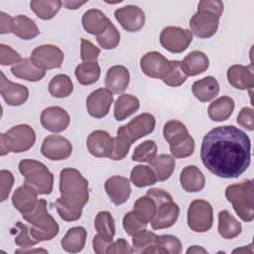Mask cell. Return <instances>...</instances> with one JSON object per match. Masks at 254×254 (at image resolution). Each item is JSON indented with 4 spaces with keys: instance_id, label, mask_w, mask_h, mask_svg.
Returning <instances> with one entry per match:
<instances>
[{
    "instance_id": "11a10c76",
    "label": "cell",
    "mask_w": 254,
    "mask_h": 254,
    "mask_svg": "<svg viewBox=\"0 0 254 254\" xmlns=\"http://www.w3.org/2000/svg\"><path fill=\"white\" fill-rule=\"evenodd\" d=\"M134 250L133 248L129 245V243L123 239V238H119L117 239L115 242H112L110 244V246L107 249L108 254H113V253H124V254H128V253H133Z\"/></svg>"
},
{
    "instance_id": "f546056e",
    "label": "cell",
    "mask_w": 254,
    "mask_h": 254,
    "mask_svg": "<svg viewBox=\"0 0 254 254\" xmlns=\"http://www.w3.org/2000/svg\"><path fill=\"white\" fill-rule=\"evenodd\" d=\"M242 231L241 223L228 210L218 213V233L224 239H233Z\"/></svg>"
},
{
    "instance_id": "6f0895ef",
    "label": "cell",
    "mask_w": 254,
    "mask_h": 254,
    "mask_svg": "<svg viewBox=\"0 0 254 254\" xmlns=\"http://www.w3.org/2000/svg\"><path fill=\"white\" fill-rule=\"evenodd\" d=\"M13 19L4 12L0 13V33L2 35L13 33Z\"/></svg>"
},
{
    "instance_id": "484cf974",
    "label": "cell",
    "mask_w": 254,
    "mask_h": 254,
    "mask_svg": "<svg viewBox=\"0 0 254 254\" xmlns=\"http://www.w3.org/2000/svg\"><path fill=\"white\" fill-rule=\"evenodd\" d=\"M192 94L201 102H208L217 96L219 83L213 76H205L196 80L191 85Z\"/></svg>"
},
{
    "instance_id": "e0dca14e",
    "label": "cell",
    "mask_w": 254,
    "mask_h": 254,
    "mask_svg": "<svg viewBox=\"0 0 254 254\" xmlns=\"http://www.w3.org/2000/svg\"><path fill=\"white\" fill-rule=\"evenodd\" d=\"M0 93L5 102L10 106H20L24 104L29 97V89L27 86L8 80L3 72H1Z\"/></svg>"
},
{
    "instance_id": "8fae6325",
    "label": "cell",
    "mask_w": 254,
    "mask_h": 254,
    "mask_svg": "<svg viewBox=\"0 0 254 254\" xmlns=\"http://www.w3.org/2000/svg\"><path fill=\"white\" fill-rule=\"evenodd\" d=\"M63 51L54 45H42L35 48L31 54L33 63L43 70L60 68L64 62Z\"/></svg>"
},
{
    "instance_id": "7402d4cb",
    "label": "cell",
    "mask_w": 254,
    "mask_h": 254,
    "mask_svg": "<svg viewBox=\"0 0 254 254\" xmlns=\"http://www.w3.org/2000/svg\"><path fill=\"white\" fill-rule=\"evenodd\" d=\"M129 70L123 65L111 66L105 76V87L111 93H122L129 85Z\"/></svg>"
},
{
    "instance_id": "cb8c5ba5",
    "label": "cell",
    "mask_w": 254,
    "mask_h": 254,
    "mask_svg": "<svg viewBox=\"0 0 254 254\" xmlns=\"http://www.w3.org/2000/svg\"><path fill=\"white\" fill-rule=\"evenodd\" d=\"M125 126L128 133L136 141L151 134L154 131L156 126V119L150 113H142L133 118Z\"/></svg>"
},
{
    "instance_id": "bcb514c9",
    "label": "cell",
    "mask_w": 254,
    "mask_h": 254,
    "mask_svg": "<svg viewBox=\"0 0 254 254\" xmlns=\"http://www.w3.org/2000/svg\"><path fill=\"white\" fill-rule=\"evenodd\" d=\"M157 235L147 229H142L135 233L132 238L133 250L137 253H145L148 248L155 245Z\"/></svg>"
},
{
    "instance_id": "ffe728a7",
    "label": "cell",
    "mask_w": 254,
    "mask_h": 254,
    "mask_svg": "<svg viewBox=\"0 0 254 254\" xmlns=\"http://www.w3.org/2000/svg\"><path fill=\"white\" fill-rule=\"evenodd\" d=\"M227 80L234 88L245 90L252 89L254 85V75L252 64L245 66L233 64L227 69Z\"/></svg>"
},
{
    "instance_id": "60d3db41",
    "label": "cell",
    "mask_w": 254,
    "mask_h": 254,
    "mask_svg": "<svg viewBox=\"0 0 254 254\" xmlns=\"http://www.w3.org/2000/svg\"><path fill=\"white\" fill-rule=\"evenodd\" d=\"M133 211L147 224L152 222L156 216L157 205L155 200L149 195L140 196L134 203Z\"/></svg>"
},
{
    "instance_id": "6da1fadb",
    "label": "cell",
    "mask_w": 254,
    "mask_h": 254,
    "mask_svg": "<svg viewBox=\"0 0 254 254\" xmlns=\"http://www.w3.org/2000/svg\"><path fill=\"white\" fill-rule=\"evenodd\" d=\"M200 159L214 176L222 179L238 178L250 165V138L233 125L215 127L202 139Z\"/></svg>"
},
{
    "instance_id": "7a4b0ae2",
    "label": "cell",
    "mask_w": 254,
    "mask_h": 254,
    "mask_svg": "<svg viewBox=\"0 0 254 254\" xmlns=\"http://www.w3.org/2000/svg\"><path fill=\"white\" fill-rule=\"evenodd\" d=\"M59 189L61 196L55 202L59 215L65 221L78 220L89 199L87 180L76 169L65 168L60 174Z\"/></svg>"
},
{
    "instance_id": "277c9868",
    "label": "cell",
    "mask_w": 254,
    "mask_h": 254,
    "mask_svg": "<svg viewBox=\"0 0 254 254\" xmlns=\"http://www.w3.org/2000/svg\"><path fill=\"white\" fill-rule=\"evenodd\" d=\"M22 216L32 225L30 233L38 242L52 240L59 233V224L48 212L46 199L40 198L35 207L31 211L22 214Z\"/></svg>"
},
{
    "instance_id": "d6a6232c",
    "label": "cell",
    "mask_w": 254,
    "mask_h": 254,
    "mask_svg": "<svg viewBox=\"0 0 254 254\" xmlns=\"http://www.w3.org/2000/svg\"><path fill=\"white\" fill-rule=\"evenodd\" d=\"M140 107L139 99L132 94L120 95L114 103V117L117 121H122L133 115Z\"/></svg>"
},
{
    "instance_id": "94428289",
    "label": "cell",
    "mask_w": 254,
    "mask_h": 254,
    "mask_svg": "<svg viewBox=\"0 0 254 254\" xmlns=\"http://www.w3.org/2000/svg\"><path fill=\"white\" fill-rule=\"evenodd\" d=\"M30 252H47V250L45 249H36V250H25V249H19V250H16L15 253H30Z\"/></svg>"
},
{
    "instance_id": "ee69618b",
    "label": "cell",
    "mask_w": 254,
    "mask_h": 254,
    "mask_svg": "<svg viewBox=\"0 0 254 254\" xmlns=\"http://www.w3.org/2000/svg\"><path fill=\"white\" fill-rule=\"evenodd\" d=\"M157 253L180 254L182 252L181 240L171 234L157 235L155 242Z\"/></svg>"
},
{
    "instance_id": "f1b7e54d",
    "label": "cell",
    "mask_w": 254,
    "mask_h": 254,
    "mask_svg": "<svg viewBox=\"0 0 254 254\" xmlns=\"http://www.w3.org/2000/svg\"><path fill=\"white\" fill-rule=\"evenodd\" d=\"M234 100L229 96H221L211 102L207 108L208 117L215 122L227 120L234 110Z\"/></svg>"
},
{
    "instance_id": "1f68e13d",
    "label": "cell",
    "mask_w": 254,
    "mask_h": 254,
    "mask_svg": "<svg viewBox=\"0 0 254 254\" xmlns=\"http://www.w3.org/2000/svg\"><path fill=\"white\" fill-rule=\"evenodd\" d=\"M135 142V140L128 133L126 126L123 125L117 130V136L113 138V150L109 159L113 161L123 160L130 149V146Z\"/></svg>"
},
{
    "instance_id": "f5cc1de1",
    "label": "cell",
    "mask_w": 254,
    "mask_h": 254,
    "mask_svg": "<svg viewBox=\"0 0 254 254\" xmlns=\"http://www.w3.org/2000/svg\"><path fill=\"white\" fill-rule=\"evenodd\" d=\"M1 201H4L9 196V193L14 185V176L10 171L1 170Z\"/></svg>"
},
{
    "instance_id": "7c38bea8",
    "label": "cell",
    "mask_w": 254,
    "mask_h": 254,
    "mask_svg": "<svg viewBox=\"0 0 254 254\" xmlns=\"http://www.w3.org/2000/svg\"><path fill=\"white\" fill-rule=\"evenodd\" d=\"M41 153L49 160L63 161L71 155L72 146L71 143L63 136L49 135L43 141Z\"/></svg>"
},
{
    "instance_id": "680465c9",
    "label": "cell",
    "mask_w": 254,
    "mask_h": 254,
    "mask_svg": "<svg viewBox=\"0 0 254 254\" xmlns=\"http://www.w3.org/2000/svg\"><path fill=\"white\" fill-rule=\"evenodd\" d=\"M87 1H64L63 5L68 9V10H76L78 9L80 6L86 4Z\"/></svg>"
},
{
    "instance_id": "ac0fdd59",
    "label": "cell",
    "mask_w": 254,
    "mask_h": 254,
    "mask_svg": "<svg viewBox=\"0 0 254 254\" xmlns=\"http://www.w3.org/2000/svg\"><path fill=\"white\" fill-rule=\"evenodd\" d=\"M86 147L94 157L109 158L113 150V138L106 131L95 130L88 135Z\"/></svg>"
},
{
    "instance_id": "9f6ffc18",
    "label": "cell",
    "mask_w": 254,
    "mask_h": 254,
    "mask_svg": "<svg viewBox=\"0 0 254 254\" xmlns=\"http://www.w3.org/2000/svg\"><path fill=\"white\" fill-rule=\"evenodd\" d=\"M113 241H110L106 238H104L103 236L96 234L93 239H92V246H93V250L95 253L97 254H104L107 252L108 247L110 246V244Z\"/></svg>"
},
{
    "instance_id": "5bb4252c",
    "label": "cell",
    "mask_w": 254,
    "mask_h": 254,
    "mask_svg": "<svg viewBox=\"0 0 254 254\" xmlns=\"http://www.w3.org/2000/svg\"><path fill=\"white\" fill-rule=\"evenodd\" d=\"M140 66L147 76L162 79L170 69L171 61L167 60L161 53L153 51L141 58Z\"/></svg>"
},
{
    "instance_id": "f907efd6",
    "label": "cell",
    "mask_w": 254,
    "mask_h": 254,
    "mask_svg": "<svg viewBox=\"0 0 254 254\" xmlns=\"http://www.w3.org/2000/svg\"><path fill=\"white\" fill-rule=\"evenodd\" d=\"M100 49L86 39L80 40V58L83 62H97Z\"/></svg>"
},
{
    "instance_id": "74e56055",
    "label": "cell",
    "mask_w": 254,
    "mask_h": 254,
    "mask_svg": "<svg viewBox=\"0 0 254 254\" xmlns=\"http://www.w3.org/2000/svg\"><path fill=\"white\" fill-rule=\"evenodd\" d=\"M63 2L60 0H34L30 2L31 10L42 20H51L60 11Z\"/></svg>"
},
{
    "instance_id": "603a6c76",
    "label": "cell",
    "mask_w": 254,
    "mask_h": 254,
    "mask_svg": "<svg viewBox=\"0 0 254 254\" xmlns=\"http://www.w3.org/2000/svg\"><path fill=\"white\" fill-rule=\"evenodd\" d=\"M180 183L187 192H198L204 188L205 179L202 172L196 166L190 165L182 170Z\"/></svg>"
},
{
    "instance_id": "52a82bcc",
    "label": "cell",
    "mask_w": 254,
    "mask_h": 254,
    "mask_svg": "<svg viewBox=\"0 0 254 254\" xmlns=\"http://www.w3.org/2000/svg\"><path fill=\"white\" fill-rule=\"evenodd\" d=\"M19 171L25 184L33 187L39 194H50L54 188V175L43 163L25 159L19 163Z\"/></svg>"
},
{
    "instance_id": "836d02e7",
    "label": "cell",
    "mask_w": 254,
    "mask_h": 254,
    "mask_svg": "<svg viewBox=\"0 0 254 254\" xmlns=\"http://www.w3.org/2000/svg\"><path fill=\"white\" fill-rule=\"evenodd\" d=\"M163 135L170 147L183 143L190 136L186 125L178 120H170L166 122L163 129Z\"/></svg>"
},
{
    "instance_id": "681fc988",
    "label": "cell",
    "mask_w": 254,
    "mask_h": 254,
    "mask_svg": "<svg viewBox=\"0 0 254 254\" xmlns=\"http://www.w3.org/2000/svg\"><path fill=\"white\" fill-rule=\"evenodd\" d=\"M16 227L19 228V234L15 237L16 245L24 248H29L39 243L37 240H35L32 237L30 233V228L28 227L27 224H24L21 221H18L16 223Z\"/></svg>"
},
{
    "instance_id": "44dd1931",
    "label": "cell",
    "mask_w": 254,
    "mask_h": 254,
    "mask_svg": "<svg viewBox=\"0 0 254 254\" xmlns=\"http://www.w3.org/2000/svg\"><path fill=\"white\" fill-rule=\"evenodd\" d=\"M38 191L31 186L24 183L23 186L17 188L12 195V203L14 207L22 214L31 211L38 202Z\"/></svg>"
},
{
    "instance_id": "7dc6e473",
    "label": "cell",
    "mask_w": 254,
    "mask_h": 254,
    "mask_svg": "<svg viewBox=\"0 0 254 254\" xmlns=\"http://www.w3.org/2000/svg\"><path fill=\"white\" fill-rule=\"evenodd\" d=\"M96 41L102 49L112 50L115 49L120 42V33L116 27L110 23L103 33L96 36Z\"/></svg>"
},
{
    "instance_id": "9c48e42d",
    "label": "cell",
    "mask_w": 254,
    "mask_h": 254,
    "mask_svg": "<svg viewBox=\"0 0 254 254\" xmlns=\"http://www.w3.org/2000/svg\"><path fill=\"white\" fill-rule=\"evenodd\" d=\"M213 223L211 204L203 199H194L188 209V225L194 232L208 231Z\"/></svg>"
},
{
    "instance_id": "db71d44e",
    "label": "cell",
    "mask_w": 254,
    "mask_h": 254,
    "mask_svg": "<svg viewBox=\"0 0 254 254\" xmlns=\"http://www.w3.org/2000/svg\"><path fill=\"white\" fill-rule=\"evenodd\" d=\"M237 123L247 129L248 131L254 130V116L251 107H243L237 116Z\"/></svg>"
},
{
    "instance_id": "5b68a950",
    "label": "cell",
    "mask_w": 254,
    "mask_h": 254,
    "mask_svg": "<svg viewBox=\"0 0 254 254\" xmlns=\"http://www.w3.org/2000/svg\"><path fill=\"white\" fill-rule=\"evenodd\" d=\"M225 196L243 221L250 222L254 219V187L252 180L228 186L225 189Z\"/></svg>"
},
{
    "instance_id": "30bf717a",
    "label": "cell",
    "mask_w": 254,
    "mask_h": 254,
    "mask_svg": "<svg viewBox=\"0 0 254 254\" xmlns=\"http://www.w3.org/2000/svg\"><path fill=\"white\" fill-rule=\"evenodd\" d=\"M192 41V33L188 29L169 26L162 30L160 35L161 46L173 54L186 51Z\"/></svg>"
},
{
    "instance_id": "d590c367",
    "label": "cell",
    "mask_w": 254,
    "mask_h": 254,
    "mask_svg": "<svg viewBox=\"0 0 254 254\" xmlns=\"http://www.w3.org/2000/svg\"><path fill=\"white\" fill-rule=\"evenodd\" d=\"M150 168L154 171L157 180L164 182L170 179L173 175L176 166V160L173 156L167 154H161L156 156L150 163Z\"/></svg>"
},
{
    "instance_id": "4fadbf2b",
    "label": "cell",
    "mask_w": 254,
    "mask_h": 254,
    "mask_svg": "<svg viewBox=\"0 0 254 254\" xmlns=\"http://www.w3.org/2000/svg\"><path fill=\"white\" fill-rule=\"evenodd\" d=\"M114 16L121 27L130 33L140 31L145 24L144 11L135 5H127L115 10Z\"/></svg>"
},
{
    "instance_id": "f6af8a7d",
    "label": "cell",
    "mask_w": 254,
    "mask_h": 254,
    "mask_svg": "<svg viewBox=\"0 0 254 254\" xmlns=\"http://www.w3.org/2000/svg\"><path fill=\"white\" fill-rule=\"evenodd\" d=\"M157 156V144L153 140H147L138 145L132 155V160L140 163H150Z\"/></svg>"
},
{
    "instance_id": "c3c4849f",
    "label": "cell",
    "mask_w": 254,
    "mask_h": 254,
    "mask_svg": "<svg viewBox=\"0 0 254 254\" xmlns=\"http://www.w3.org/2000/svg\"><path fill=\"white\" fill-rule=\"evenodd\" d=\"M122 224L125 232L130 236H133L135 233L146 228L147 226V223L144 222L133 210L124 215Z\"/></svg>"
},
{
    "instance_id": "816d5d0a",
    "label": "cell",
    "mask_w": 254,
    "mask_h": 254,
    "mask_svg": "<svg viewBox=\"0 0 254 254\" xmlns=\"http://www.w3.org/2000/svg\"><path fill=\"white\" fill-rule=\"evenodd\" d=\"M21 56L11 47L1 44L0 45V64L2 65H10L17 64L21 61Z\"/></svg>"
},
{
    "instance_id": "91938a15",
    "label": "cell",
    "mask_w": 254,
    "mask_h": 254,
    "mask_svg": "<svg viewBox=\"0 0 254 254\" xmlns=\"http://www.w3.org/2000/svg\"><path fill=\"white\" fill-rule=\"evenodd\" d=\"M187 253H207V251L205 249H203L202 247H198L196 245H193L191 247H190L188 250H187Z\"/></svg>"
},
{
    "instance_id": "ba28073f",
    "label": "cell",
    "mask_w": 254,
    "mask_h": 254,
    "mask_svg": "<svg viewBox=\"0 0 254 254\" xmlns=\"http://www.w3.org/2000/svg\"><path fill=\"white\" fill-rule=\"evenodd\" d=\"M36 142L34 129L27 124H20L0 134V155L8 153H23L30 150Z\"/></svg>"
},
{
    "instance_id": "8992f818",
    "label": "cell",
    "mask_w": 254,
    "mask_h": 254,
    "mask_svg": "<svg viewBox=\"0 0 254 254\" xmlns=\"http://www.w3.org/2000/svg\"><path fill=\"white\" fill-rule=\"evenodd\" d=\"M146 194L152 197L157 205L156 216L151 222L152 228L159 230L173 226L180 215V207L172 195L162 189H151Z\"/></svg>"
},
{
    "instance_id": "4dcf8cb0",
    "label": "cell",
    "mask_w": 254,
    "mask_h": 254,
    "mask_svg": "<svg viewBox=\"0 0 254 254\" xmlns=\"http://www.w3.org/2000/svg\"><path fill=\"white\" fill-rule=\"evenodd\" d=\"M183 65L189 76H194L204 72L209 66L207 56L201 51H193L184 59Z\"/></svg>"
},
{
    "instance_id": "ab89813d",
    "label": "cell",
    "mask_w": 254,
    "mask_h": 254,
    "mask_svg": "<svg viewBox=\"0 0 254 254\" xmlns=\"http://www.w3.org/2000/svg\"><path fill=\"white\" fill-rule=\"evenodd\" d=\"M130 181L137 188H145L156 184L158 180L150 166L137 165L131 171Z\"/></svg>"
},
{
    "instance_id": "d6986e66",
    "label": "cell",
    "mask_w": 254,
    "mask_h": 254,
    "mask_svg": "<svg viewBox=\"0 0 254 254\" xmlns=\"http://www.w3.org/2000/svg\"><path fill=\"white\" fill-rule=\"evenodd\" d=\"M104 189L110 200L116 205L126 202L131 193L129 180L121 176H113L107 179L104 184Z\"/></svg>"
},
{
    "instance_id": "83f0119b",
    "label": "cell",
    "mask_w": 254,
    "mask_h": 254,
    "mask_svg": "<svg viewBox=\"0 0 254 254\" xmlns=\"http://www.w3.org/2000/svg\"><path fill=\"white\" fill-rule=\"evenodd\" d=\"M87 231L82 226L71 227L67 230L65 235L63 237L61 241L62 248L69 253H77L80 252L86 241Z\"/></svg>"
},
{
    "instance_id": "3957f363",
    "label": "cell",
    "mask_w": 254,
    "mask_h": 254,
    "mask_svg": "<svg viewBox=\"0 0 254 254\" xmlns=\"http://www.w3.org/2000/svg\"><path fill=\"white\" fill-rule=\"evenodd\" d=\"M223 13V3L217 0H201L198 3L196 13L190 20L191 33L200 39L212 37L219 24V18Z\"/></svg>"
},
{
    "instance_id": "e575fe53",
    "label": "cell",
    "mask_w": 254,
    "mask_h": 254,
    "mask_svg": "<svg viewBox=\"0 0 254 254\" xmlns=\"http://www.w3.org/2000/svg\"><path fill=\"white\" fill-rule=\"evenodd\" d=\"M13 34L23 40H32L40 35V31L34 20L18 15L13 19Z\"/></svg>"
},
{
    "instance_id": "b9f144b4",
    "label": "cell",
    "mask_w": 254,
    "mask_h": 254,
    "mask_svg": "<svg viewBox=\"0 0 254 254\" xmlns=\"http://www.w3.org/2000/svg\"><path fill=\"white\" fill-rule=\"evenodd\" d=\"M94 227L97 234L104 238L113 241L115 235V223L114 218L109 211H99L94 219Z\"/></svg>"
},
{
    "instance_id": "7bdbcfd3",
    "label": "cell",
    "mask_w": 254,
    "mask_h": 254,
    "mask_svg": "<svg viewBox=\"0 0 254 254\" xmlns=\"http://www.w3.org/2000/svg\"><path fill=\"white\" fill-rule=\"evenodd\" d=\"M188 76L182 61H171L170 69L162 80L169 86L178 87L187 80Z\"/></svg>"
},
{
    "instance_id": "f35d334b",
    "label": "cell",
    "mask_w": 254,
    "mask_h": 254,
    "mask_svg": "<svg viewBox=\"0 0 254 254\" xmlns=\"http://www.w3.org/2000/svg\"><path fill=\"white\" fill-rule=\"evenodd\" d=\"M73 91V83L66 74H57L49 83V92L57 98H64Z\"/></svg>"
},
{
    "instance_id": "4316f807",
    "label": "cell",
    "mask_w": 254,
    "mask_h": 254,
    "mask_svg": "<svg viewBox=\"0 0 254 254\" xmlns=\"http://www.w3.org/2000/svg\"><path fill=\"white\" fill-rule=\"evenodd\" d=\"M11 72L14 76L18 78L25 79L32 82L41 80L46 74V71L38 67L33 63L31 58L22 59L19 63L14 64L11 67Z\"/></svg>"
},
{
    "instance_id": "2e32d148",
    "label": "cell",
    "mask_w": 254,
    "mask_h": 254,
    "mask_svg": "<svg viewBox=\"0 0 254 254\" xmlns=\"http://www.w3.org/2000/svg\"><path fill=\"white\" fill-rule=\"evenodd\" d=\"M112 103V93L106 88H98L87 96L86 110L90 116L99 119L108 114Z\"/></svg>"
},
{
    "instance_id": "9a60e30c",
    "label": "cell",
    "mask_w": 254,
    "mask_h": 254,
    "mask_svg": "<svg viewBox=\"0 0 254 254\" xmlns=\"http://www.w3.org/2000/svg\"><path fill=\"white\" fill-rule=\"evenodd\" d=\"M40 120L46 130L53 133H60L67 128L70 118L64 108L60 106H50L42 111Z\"/></svg>"
},
{
    "instance_id": "8d00e7d4",
    "label": "cell",
    "mask_w": 254,
    "mask_h": 254,
    "mask_svg": "<svg viewBox=\"0 0 254 254\" xmlns=\"http://www.w3.org/2000/svg\"><path fill=\"white\" fill-rule=\"evenodd\" d=\"M74 74L80 84L90 85L98 80L100 66L97 62H83L75 67Z\"/></svg>"
},
{
    "instance_id": "d4e9b609",
    "label": "cell",
    "mask_w": 254,
    "mask_h": 254,
    "mask_svg": "<svg viewBox=\"0 0 254 254\" xmlns=\"http://www.w3.org/2000/svg\"><path fill=\"white\" fill-rule=\"evenodd\" d=\"M82 27L83 29L91 35H100L103 33L111 21L107 16L98 9L87 10L82 16Z\"/></svg>"
}]
</instances>
